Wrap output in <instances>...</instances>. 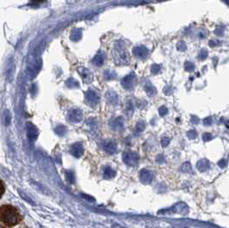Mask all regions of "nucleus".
<instances>
[{
  "instance_id": "obj_35",
  "label": "nucleus",
  "mask_w": 229,
  "mask_h": 228,
  "mask_svg": "<svg viewBox=\"0 0 229 228\" xmlns=\"http://www.w3.org/2000/svg\"><path fill=\"white\" fill-rule=\"evenodd\" d=\"M1 184H2V191H1V195L4 194V183L3 182H1Z\"/></svg>"
},
{
  "instance_id": "obj_26",
  "label": "nucleus",
  "mask_w": 229,
  "mask_h": 228,
  "mask_svg": "<svg viewBox=\"0 0 229 228\" xmlns=\"http://www.w3.org/2000/svg\"><path fill=\"white\" fill-rule=\"evenodd\" d=\"M146 90L149 96H153V95H154V94L156 93V90H155L154 88H147V87H146Z\"/></svg>"
},
{
  "instance_id": "obj_12",
  "label": "nucleus",
  "mask_w": 229,
  "mask_h": 228,
  "mask_svg": "<svg viewBox=\"0 0 229 228\" xmlns=\"http://www.w3.org/2000/svg\"><path fill=\"white\" fill-rule=\"evenodd\" d=\"M116 176V171L110 167V166H107L104 169V178L106 179H110L112 177H114Z\"/></svg>"
},
{
  "instance_id": "obj_33",
  "label": "nucleus",
  "mask_w": 229,
  "mask_h": 228,
  "mask_svg": "<svg viewBox=\"0 0 229 228\" xmlns=\"http://www.w3.org/2000/svg\"><path fill=\"white\" fill-rule=\"evenodd\" d=\"M82 196H83L84 198H85V199H87V200H90L91 201H94V198L93 197H91V196H88V195H85V194H82Z\"/></svg>"
},
{
  "instance_id": "obj_15",
  "label": "nucleus",
  "mask_w": 229,
  "mask_h": 228,
  "mask_svg": "<svg viewBox=\"0 0 229 228\" xmlns=\"http://www.w3.org/2000/svg\"><path fill=\"white\" fill-rule=\"evenodd\" d=\"M107 98H108V100L110 102L111 104H116L117 103V95L113 93V92L108 93Z\"/></svg>"
},
{
  "instance_id": "obj_29",
  "label": "nucleus",
  "mask_w": 229,
  "mask_h": 228,
  "mask_svg": "<svg viewBox=\"0 0 229 228\" xmlns=\"http://www.w3.org/2000/svg\"><path fill=\"white\" fill-rule=\"evenodd\" d=\"M160 70V66H158V65H153L151 71H152V72H153V73H157Z\"/></svg>"
},
{
  "instance_id": "obj_11",
  "label": "nucleus",
  "mask_w": 229,
  "mask_h": 228,
  "mask_svg": "<svg viewBox=\"0 0 229 228\" xmlns=\"http://www.w3.org/2000/svg\"><path fill=\"white\" fill-rule=\"evenodd\" d=\"M123 120L122 117L116 118L112 123H111V127L115 130V131H120L123 128Z\"/></svg>"
},
{
  "instance_id": "obj_24",
  "label": "nucleus",
  "mask_w": 229,
  "mask_h": 228,
  "mask_svg": "<svg viewBox=\"0 0 229 228\" xmlns=\"http://www.w3.org/2000/svg\"><path fill=\"white\" fill-rule=\"evenodd\" d=\"M167 112H168V110L166 109V107H165V106L160 107V110H159V113H160V115H161V116L166 115L167 114Z\"/></svg>"
},
{
  "instance_id": "obj_5",
  "label": "nucleus",
  "mask_w": 229,
  "mask_h": 228,
  "mask_svg": "<svg viewBox=\"0 0 229 228\" xmlns=\"http://www.w3.org/2000/svg\"><path fill=\"white\" fill-rule=\"evenodd\" d=\"M68 118L69 120L72 121V122H79L82 118H83V114H82V111L78 109H74L70 111L69 115H68Z\"/></svg>"
},
{
  "instance_id": "obj_31",
  "label": "nucleus",
  "mask_w": 229,
  "mask_h": 228,
  "mask_svg": "<svg viewBox=\"0 0 229 228\" xmlns=\"http://www.w3.org/2000/svg\"><path fill=\"white\" fill-rule=\"evenodd\" d=\"M208 56V53L206 52V51H201V53H200V55H199V58L201 59V60H204L206 57Z\"/></svg>"
},
{
  "instance_id": "obj_34",
  "label": "nucleus",
  "mask_w": 229,
  "mask_h": 228,
  "mask_svg": "<svg viewBox=\"0 0 229 228\" xmlns=\"http://www.w3.org/2000/svg\"><path fill=\"white\" fill-rule=\"evenodd\" d=\"M220 43L219 42H215L214 41H211V42H209V45L211 46V47H213V46H216V45H219Z\"/></svg>"
},
{
  "instance_id": "obj_3",
  "label": "nucleus",
  "mask_w": 229,
  "mask_h": 228,
  "mask_svg": "<svg viewBox=\"0 0 229 228\" xmlns=\"http://www.w3.org/2000/svg\"><path fill=\"white\" fill-rule=\"evenodd\" d=\"M38 129L35 127L34 124H32L31 122L27 123V135H28V139L30 141H35V139L38 137Z\"/></svg>"
},
{
  "instance_id": "obj_20",
  "label": "nucleus",
  "mask_w": 229,
  "mask_h": 228,
  "mask_svg": "<svg viewBox=\"0 0 229 228\" xmlns=\"http://www.w3.org/2000/svg\"><path fill=\"white\" fill-rule=\"evenodd\" d=\"M228 164V161L227 159H224L219 160V162H218V165H219V167H221V168H222V169H223V168H225V167H227Z\"/></svg>"
},
{
  "instance_id": "obj_4",
  "label": "nucleus",
  "mask_w": 229,
  "mask_h": 228,
  "mask_svg": "<svg viewBox=\"0 0 229 228\" xmlns=\"http://www.w3.org/2000/svg\"><path fill=\"white\" fill-rule=\"evenodd\" d=\"M153 173L147 169H142L139 172V179L143 183H150L153 181Z\"/></svg>"
},
{
  "instance_id": "obj_8",
  "label": "nucleus",
  "mask_w": 229,
  "mask_h": 228,
  "mask_svg": "<svg viewBox=\"0 0 229 228\" xmlns=\"http://www.w3.org/2000/svg\"><path fill=\"white\" fill-rule=\"evenodd\" d=\"M85 98H86L88 104H90L91 106L97 105V103L99 102V97L97 95V93L95 91H93V90L87 91V93L85 95Z\"/></svg>"
},
{
  "instance_id": "obj_25",
  "label": "nucleus",
  "mask_w": 229,
  "mask_h": 228,
  "mask_svg": "<svg viewBox=\"0 0 229 228\" xmlns=\"http://www.w3.org/2000/svg\"><path fill=\"white\" fill-rule=\"evenodd\" d=\"M156 161H157L158 164H163V163H165V157H164V155H163V154L158 155Z\"/></svg>"
},
{
  "instance_id": "obj_30",
  "label": "nucleus",
  "mask_w": 229,
  "mask_h": 228,
  "mask_svg": "<svg viewBox=\"0 0 229 228\" xmlns=\"http://www.w3.org/2000/svg\"><path fill=\"white\" fill-rule=\"evenodd\" d=\"M203 123L206 125V126H209V125L212 124V119H211V117L205 118L204 121H203Z\"/></svg>"
},
{
  "instance_id": "obj_37",
  "label": "nucleus",
  "mask_w": 229,
  "mask_h": 228,
  "mask_svg": "<svg viewBox=\"0 0 229 228\" xmlns=\"http://www.w3.org/2000/svg\"><path fill=\"white\" fill-rule=\"evenodd\" d=\"M226 1H227V3L229 4V0H226Z\"/></svg>"
},
{
  "instance_id": "obj_17",
  "label": "nucleus",
  "mask_w": 229,
  "mask_h": 228,
  "mask_svg": "<svg viewBox=\"0 0 229 228\" xmlns=\"http://www.w3.org/2000/svg\"><path fill=\"white\" fill-rule=\"evenodd\" d=\"M136 133H141V132L143 131L144 129H145V123L143 122V121H139L137 124H136Z\"/></svg>"
},
{
  "instance_id": "obj_36",
  "label": "nucleus",
  "mask_w": 229,
  "mask_h": 228,
  "mask_svg": "<svg viewBox=\"0 0 229 228\" xmlns=\"http://www.w3.org/2000/svg\"><path fill=\"white\" fill-rule=\"evenodd\" d=\"M32 1H35V2H41V1H44V0H32Z\"/></svg>"
},
{
  "instance_id": "obj_10",
  "label": "nucleus",
  "mask_w": 229,
  "mask_h": 228,
  "mask_svg": "<svg viewBox=\"0 0 229 228\" xmlns=\"http://www.w3.org/2000/svg\"><path fill=\"white\" fill-rule=\"evenodd\" d=\"M134 74L132 73V74H129L127 77H125L122 81V84L125 87L126 89H131L133 87L132 83H134Z\"/></svg>"
},
{
  "instance_id": "obj_9",
  "label": "nucleus",
  "mask_w": 229,
  "mask_h": 228,
  "mask_svg": "<svg viewBox=\"0 0 229 228\" xmlns=\"http://www.w3.org/2000/svg\"><path fill=\"white\" fill-rule=\"evenodd\" d=\"M196 168L200 172H205L209 169V161L207 159H201L197 162Z\"/></svg>"
},
{
  "instance_id": "obj_19",
  "label": "nucleus",
  "mask_w": 229,
  "mask_h": 228,
  "mask_svg": "<svg viewBox=\"0 0 229 228\" xmlns=\"http://www.w3.org/2000/svg\"><path fill=\"white\" fill-rule=\"evenodd\" d=\"M187 136L189 139H194L197 137V133L195 130H189L187 133Z\"/></svg>"
},
{
  "instance_id": "obj_14",
  "label": "nucleus",
  "mask_w": 229,
  "mask_h": 228,
  "mask_svg": "<svg viewBox=\"0 0 229 228\" xmlns=\"http://www.w3.org/2000/svg\"><path fill=\"white\" fill-rule=\"evenodd\" d=\"M55 133L60 136H63L66 133V127L63 125H60L55 128Z\"/></svg>"
},
{
  "instance_id": "obj_21",
  "label": "nucleus",
  "mask_w": 229,
  "mask_h": 228,
  "mask_svg": "<svg viewBox=\"0 0 229 228\" xmlns=\"http://www.w3.org/2000/svg\"><path fill=\"white\" fill-rule=\"evenodd\" d=\"M170 141H171V139L170 138H168V137H163L162 139H161V145L163 147H166L167 145L170 144Z\"/></svg>"
},
{
  "instance_id": "obj_18",
  "label": "nucleus",
  "mask_w": 229,
  "mask_h": 228,
  "mask_svg": "<svg viewBox=\"0 0 229 228\" xmlns=\"http://www.w3.org/2000/svg\"><path fill=\"white\" fill-rule=\"evenodd\" d=\"M93 62L94 64H96L97 66H101L103 63H104V59L101 55H97L95 57V59L93 60Z\"/></svg>"
},
{
  "instance_id": "obj_22",
  "label": "nucleus",
  "mask_w": 229,
  "mask_h": 228,
  "mask_svg": "<svg viewBox=\"0 0 229 228\" xmlns=\"http://www.w3.org/2000/svg\"><path fill=\"white\" fill-rule=\"evenodd\" d=\"M66 176H67V179L69 181L70 183H73L74 182V180H75V177H74V174L72 171H67L66 173Z\"/></svg>"
},
{
  "instance_id": "obj_27",
  "label": "nucleus",
  "mask_w": 229,
  "mask_h": 228,
  "mask_svg": "<svg viewBox=\"0 0 229 228\" xmlns=\"http://www.w3.org/2000/svg\"><path fill=\"white\" fill-rule=\"evenodd\" d=\"M10 122V115L9 111H5V123L9 125Z\"/></svg>"
},
{
  "instance_id": "obj_32",
  "label": "nucleus",
  "mask_w": 229,
  "mask_h": 228,
  "mask_svg": "<svg viewBox=\"0 0 229 228\" xmlns=\"http://www.w3.org/2000/svg\"><path fill=\"white\" fill-rule=\"evenodd\" d=\"M191 122L194 123V124H197L199 122V119L197 117H195V116H193V117L191 118Z\"/></svg>"
},
{
  "instance_id": "obj_28",
  "label": "nucleus",
  "mask_w": 229,
  "mask_h": 228,
  "mask_svg": "<svg viewBox=\"0 0 229 228\" xmlns=\"http://www.w3.org/2000/svg\"><path fill=\"white\" fill-rule=\"evenodd\" d=\"M185 67H186V70L187 71H192L193 68H194V65L192 63L187 62L185 64Z\"/></svg>"
},
{
  "instance_id": "obj_1",
  "label": "nucleus",
  "mask_w": 229,
  "mask_h": 228,
  "mask_svg": "<svg viewBox=\"0 0 229 228\" xmlns=\"http://www.w3.org/2000/svg\"><path fill=\"white\" fill-rule=\"evenodd\" d=\"M0 217L3 224L9 227L16 226L22 220V217L16 208L10 205H4L1 207Z\"/></svg>"
},
{
  "instance_id": "obj_2",
  "label": "nucleus",
  "mask_w": 229,
  "mask_h": 228,
  "mask_svg": "<svg viewBox=\"0 0 229 228\" xmlns=\"http://www.w3.org/2000/svg\"><path fill=\"white\" fill-rule=\"evenodd\" d=\"M139 155L137 152H126L122 155V160L127 165L134 166L137 165L139 161Z\"/></svg>"
},
{
  "instance_id": "obj_13",
  "label": "nucleus",
  "mask_w": 229,
  "mask_h": 228,
  "mask_svg": "<svg viewBox=\"0 0 229 228\" xmlns=\"http://www.w3.org/2000/svg\"><path fill=\"white\" fill-rule=\"evenodd\" d=\"M134 54L138 57H144L147 54V49L143 48V47H138L134 48Z\"/></svg>"
},
{
  "instance_id": "obj_6",
  "label": "nucleus",
  "mask_w": 229,
  "mask_h": 228,
  "mask_svg": "<svg viewBox=\"0 0 229 228\" xmlns=\"http://www.w3.org/2000/svg\"><path fill=\"white\" fill-rule=\"evenodd\" d=\"M70 152L76 158H80L84 152L83 145L80 142H77L71 146Z\"/></svg>"
},
{
  "instance_id": "obj_23",
  "label": "nucleus",
  "mask_w": 229,
  "mask_h": 228,
  "mask_svg": "<svg viewBox=\"0 0 229 228\" xmlns=\"http://www.w3.org/2000/svg\"><path fill=\"white\" fill-rule=\"evenodd\" d=\"M212 139H213V136H212V134L209 133H203V135H202V139H203L204 141H209V140H211Z\"/></svg>"
},
{
  "instance_id": "obj_7",
  "label": "nucleus",
  "mask_w": 229,
  "mask_h": 228,
  "mask_svg": "<svg viewBox=\"0 0 229 228\" xmlns=\"http://www.w3.org/2000/svg\"><path fill=\"white\" fill-rule=\"evenodd\" d=\"M104 150L110 154H114L117 151V145L113 140H105L104 142Z\"/></svg>"
},
{
  "instance_id": "obj_16",
  "label": "nucleus",
  "mask_w": 229,
  "mask_h": 228,
  "mask_svg": "<svg viewBox=\"0 0 229 228\" xmlns=\"http://www.w3.org/2000/svg\"><path fill=\"white\" fill-rule=\"evenodd\" d=\"M181 170H182L183 172L189 173L191 172L192 168H191V165H190V164H189V162H185V163H183V164L182 165V166H181Z\"/></svg>"
}]
</instances>
